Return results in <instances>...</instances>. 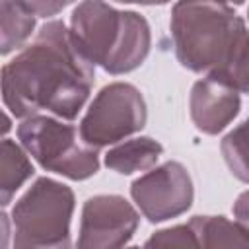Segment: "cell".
Masks as SVG:
<instances>
[{"mask_svg": "<svg viewBox=\"0 0 249 249\" xmlns=\"http://www.w3.org/2000/svg\"><path fill=\"white\" fill-rule=\"evenodd\" d=\"M95 82V68L74 49L60 19L47 21L35 39L0 72V93L18 119L49 115L74 121Z\"/></svg>", "mask_w": 249, "mask_h": 249, "instance_id": "6da1fadb", "label": "cell"}, {"mask_svg": "<svg viewBox=\"0 0 249 249\" xmlns=\"http://www.w3.org/2000/svg\"><path fill=\"white\" fill-rule=\"evenodd\" d=\"M169 29L181 66L247 91V27L231 6L177 2Z\"/></svg>", "mask_w": 249, "mask_h": 249, "instance_id": "7a4b0ae2", "label": "cell"}, {"mask_svg": "<svg viewBox=\"0 0 249 249\" xmlns=\"http://www.w3.org/2000/svg\"><path fill=\"white\" fill-rule=\"evenodd\" d=\"M68 37L95 68L119 76L136 70L148 56L152 35L146 18L105 2H80L70 16Z\"/></svg>", "mask_w": 249, "mask_h": 249, "instance_id": "3957f363", "label": "cell"}, {"mask_svg": "<svg viewBox=\"0 0 249 249\" xmlns=\"http://www.w3.org/2000/svg\"><path fill=\"white\" fill-rule=\"evenodd\" d=\"M74 204V191L68 185L37 177L12 208L14 249H72Z\"/></svg>", "mask_w": 249, "mask_h": 249, "instance_id": "277c9868", "label": "cell"}, {"mask_svg": "<svg viewBox=\"0 0 249 249\" xmlns=\"http://www.w3.org/2000/svg\"><path fill=\"white\" fill-rule=\"evenodd\" d=\"M18 140L43 169L72 181L89 179L99 171V152L88 146L80 138L78 126L66 121L49 115L23 119L18 126Z\"/></svg>", "mask_w": 249, "mask_h": 249, "instance_id": "5b68a950", "label": "cell"}, {"mask_svg": "<svg viewBox=\"0 0 249 249\" xmlns=\"http://www.w3.org/2000/svg\"><path fill=\"white\" fill-rule=\"evenodd\" d=\"M148 111L140 89L126 82H113L99 89L80 121V138L99 150L140 132Z\"/></svg>", "mask_w": 249, "mask_h": 249, "instance_id": "8992f818", "label": "cell"}, {"mask_svg": "<svg viewBox=\"0 0 249 249\" xmlns=\"http://www.w3.org/2000/svg\"><path fill=\"white\" fill-rule=\"evenodd\" d=\"M130 196L142 216L152 222H165L185 214L193 204V181L187 167L179 161H165L134 179Z\"/></svg>", "mask_w": 249, "mask_h": 249, "instance_id": "52a82bcc", "label": "cell"}, {"mask_svg": "<svg viewBox=\"0 0 249 249\" xmlns=\"http://www.w3.org/2000/svg\"><path fill=\"white\" fill-rule=\"evenodd\" d=\"M138 224L140 214L124 196H89L82 206L76 249H124Z\"/></svg>", "mask_w": 249, "mask_h": 249, "instance_id": "ba28073f", "label": "cell"}, {"mask_svg": "<svg viewBox=\"0 0 249 249\" xmlns=\"http://www.w3.org/2000/svg\"><path fill=\"white\" fill-rule=\"evenodd\" d=\"M189 109L198 130L204 134H218L237 117L241 109V93L231 86L206 76L195 82Z\"/></svg>", "mask_w": 249, "mask_h": 249, "instance_id": "9c48e42d", "label": "cell"}, {"mask_svg": "<svg viewBox=\"0 0 249 249\" xmlns=\"http://www.w3.org/2000/svg\"><path fill=\"white\" fill-rule=\"evenodd\" d=\"M198 249H249L247 226L226 216H193L189 220Z\"/></svg>", "mask_w": 249, "mask_h": 249, "instance_id": "30bf717a", "label": "cell"}, {"mask_svg": "<svg viewBox=\"0 0 249 249\" xmlns=\"http://www.w3.org/2000/svg\"><path fill=\"white\" fill-rule=\"evenodd\" d=\"M161 154L163 146L158 140L150 136H140L113 146L105 154V165L121 175H130L154 167Z\"/></svg>", "mask_w": 249, "mask_h": 249, "instance_id": "8fae6325", "label": "cell"}, {"mask_svg": "<svg viewBox=\"0 0 249 249\" xmlns=\"http://www.w3.org/2000/svg\"><path fill=\"white\" fill-rule=\"evenodd\" d=\"M35 169L25 150L10 138L0 140V206L12 202L14 195L33 177Z\"/></svg>", "mask_w": 249, "mask_h": 249, "instance_id": "7c38bea8", "label": "cell"}, {"mask_svg": "<svg viewBox=\"0 0 249 249\" xmlns=\"http://www.w3.org/2000/svg\"><path fill=\"white\" fill-rule=\"evenodd\" d=\"M35 29V16L25 2H0V54L25 47Z\"/></svg>", "mask_w": 249, "mask_h": 249, "instance_id": "4fadbf2b", "label": "cell"}, {"mask_svg": "<svg viewBox=\"0 0 249 249\" xmlns=\"http://www.w3.org/2000/svg\"><path fill=\"white\" fill-rule=\"evenodd\" d=\"M144 249H198V243L191 226L179 224V226L158 230L156 233H152Z\"/></svg>", "mask_w": 249, "mask_h": 249, "instance_id": "5bb4252c", "label": "cell"}, {"mask_svg": "<svg viewBox=\"0 0 249 249\" xmlns=\"http://www.w3.org/2000/svg\"><path fill=\"white\" fill-rule=\"evenodd\" d=\"M245 121L237 124V128H233L224 140H222V154L226 163L230 165L231 173L241 179L247 181V165H245Z\"/></svg>", "mask_w": 249, "mask_h": 249, "instance_id": "9a60e30c", "label": "cell"}, {"mask_svg": "<svg viewBox=\"0 0 249 249\" xmlns=\"http://www.w3.org/2000/svg\"><path fill=\"white\" fill-rule=\"evenodd\" d=\"M68 6V2H25V8L35 16V18H49L56 16Z\"/></svg>", "mask_w": 249, "mask_h": 249, "instance_id": "2e32d148", "label": "cell"}, {"mask_svg": "<svg viewBox=\"0 0 249 249\" xmlns=\"http://www.w3.org/2000/svg\"><path fill=\"white\" fill-rule=\"evenodd\" d=\"M10 233H12L10 218H8L6 212L0 210V249H8V245H10Z\"/></svg>", "mask_w": 249, "mask_h": 249, "instance_id": "e0dca14e", "label": "cell"}, {"mask_svg": "<svg viewBox=\"0 0 249 249\" xmlns=\"http://www.w3.org/2000/svg\"><path fill=\"white\" fill-rule=\"evenodd\" d=\"M10 130H12V119L0 109V140H2V136H6Z\"/></svg>", "mask_w": 249, "mask_h": 249, "instance_id": "ac0fdd59", "label": "cell"}, {"mask_svg": "<svg viewBox=\"0 0 249 249\" xmlns=\"http://www.w3.org/2000/svg\"><path fill=\"white\" fill-rule=\"evenodd\" d=\"M128 249H144V247H138V245H134V247H128Z\"/></svg>", "mask_w": 249, "mask_h": 249, "instance_id": "d6986e66", "label": "cell"}]
</instances>
